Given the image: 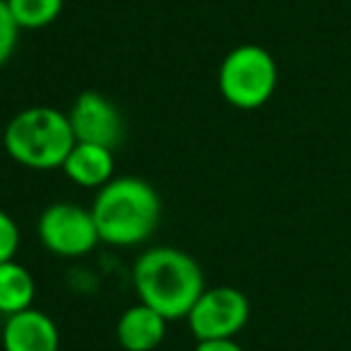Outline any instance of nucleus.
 Masks as SVG:
<instances>
[{"label":"nucleus","mask_w":351,"mask_h":351,"mask_svg":"<svg viewBox=\"0 0 351 351\" xmlns=\"http://www.w3.org/2000/svg\"><path fill=\"white\" fill-rule=\"evenodd\" d=\"M63 173L70 183L80 188H104L116 176V156L111 147L75 142L63 161Z\"/></svg>","instance_id":"nucleus-9"},{"label":"nucleus","mask_w":351,"mask_h":351,"mask_svg":"<svg viewBox=\"0 0 351 351\" xmlns=\"http://www.w3.org/2000/svg\"><path fill=\"white\" fill-rule=\"evenodd\" d=\"M68 121L77 142L116 149L123 140V116L111 99L99 92H82L68 111Z\"/></svg>","instance_id":"nucleus-7"},{"label":"nucleus","mask_w":351,"mask_h":351,"mask_svg":"<svg viewBox=\"0 0 351 351\" xmlns=\"http://www.w3.org/2000/svg\"><path fill=\"white\" fill-rule=\"evenodd\" d=\"M36 282L32 272L17 260L0 263V315H15L34 308Z\"/></svg>","instance_id":"nucleus-11"},{"label":"nucleus","mask_w":351,"mask_h":351,"mask_svg":"<svg viewBox=\"0 0 351 351\" xmlns=\"http://www.w3.org/2000/svg\"><path fill=\"white\" fill-rule=\"evenodd\" d=\"M0 341H3V351H58L60 332L49 313L39 308H27L5 317Z\"/></svg>","instance_id":"nucleus-8"},{"label":"nucleus","mask_w":351,"mask_h":351,"mask_svg":"<svg viewBox=\"0 0 351 351\" xmlns=\"http://www.w3.org/2000/svg\"><path fill=\"white\" fill-rule=\"evenodd\" d=\"M20 243H22V234L17 221L5 210H0V263L15 260Z\"/></svg>","instance_id":"nucleus-14"},{"label":"nucleus","mask_w":351,"mask_h":351,"mask_svg":"<svg viewBox=\"0 0 351 351\" xmlns=\"http://www.w3.org/2000/svg\"><path fill=\"white\" fill-rule=\"evenodd\" d=\"M20 27L12 20L10 10H8L5 0H0V68L12 58L17 49V41H20Z\"/></svg>","instance_id":"nucleus-13"},{"label":"nucleus","mask_w":351,"mask_h":351,"mask_svg":"<svg viewBox=\"0 0 351 351\" xmlns=\"http://www.w3.org/2000/svg\"><path fill=\"white\" fill-rule=\"evenodd\" d=\"M12 20L20 29H46L63 12L65 0H5Z\"/></svg>","instance_id":"nucleus-12"},{"label":"nucleus","mask_w":351,"mask_h":351,"mask_svg":"<svg viewBox=\"0 0 351 351\" xmlns=\"http://www.w3.org/2000/svg\"><path fill=\"white\" fill-rule=\"evenodd\" d=\"M166 317L137 301L118 317L116 339L123 351H154L166 337Z\"/></svg>","instance_id":"nucleus-10"},{"label":"nucleus","mask_w":351,"mask_h":351,"mask_svg":"<svg viewBox=\"0 0 351 351\" xmlns=\"http://www.w3.org/2000/svg\"><path fill=\"white\" fill-rule=\"evenodd\" d=\"M195 351H243L236 339H202L197 341Z\"/></svg>","instance_id":"nucleus-15"},{"label":"nucleus","mask_w":351,"mask_h":351,"mask_svg":"<svg viewBox=\"0 0 351 351\" xmlns=\"http://www.w3.org/2000/svg\"><path fill=\"white\" fill-rule=\"evenodd\" d=\"M75 142L68 113L51 106H29L15 113L3 135L8 156L34 171L60 169Z\"/></svg>","instance_id":"nucleus-3"},{"label":"nucleus","mask_w":351,"mask_h":351,"mask_svg":"<svg viewBox=\"0 0 351 351\" xmlns=\"http://www.w3.org/2000/svg\"><path fill=\"white\" fill-rule=\"evenodd\" d=\"M36 234L41 245L58 258H84L97 248V243H101L92 210L73 202L46 207L36 224Z\"/></svg>","instance_id":"nucleus-5"},{"label":"nucleus","mask_w":351,"mask_h":351,"mask_svg":"<svg viewBox=\"0 0 351 351\" xmlns=\"http://www.w3.org/2000/svg\"><path fill=\"white\" fill-rule=\"evenodd\" d=\"M277 60L265 46L241 44L224 56L217 75V87L229 106L239 111L263 108L277 92Z\"/></svg>","instance_id":"nucleus-4"},{"label":"nucleus","mask_w":351,"mask_h":351,"mask_svg":"<svg viewBox=\"0 0 351 351\" xmlns=\"http://www.w3.org/2000/svg\"><path fill=\"white\" fill-rule=\"evenodd\" d=\"M186 320L197 341L236 339L250 320V301L236 287H210L200 293Z\"/></svg>","instance_id":"nucleus-6"},{"label":"nucleus","mask_w":351,"mask_h":351,"mask_svg":"<svg viewBox=\"0 0 351 351\" xmlns=\"http://www.w3.org/2000/svg\"><path fill=\"white\" fill-rule=\"evenodd\" d=\"M89 210L99 239L116 248H132L149 241L161 219L159 193L137 176H113L99 188Z\"/></svg>","instance_id":"nucleus-2"},{"label":"nucleus","mask_w":351,"mask_h":351,"mask_svg":"<svg viewBox=\"0 0 351 351\" xmlns=\"http://www.w3.org/2000/svg\"><path fill=\"white\" fill-rule=\"evenodd\" d=\"M132 287L145 306L154 308L166 320L188 317L191 308L205 291L200 265L181 248L156 245L135 260Z\"/></svg>","instance_id":"nucleus-1"}]
</instances>
